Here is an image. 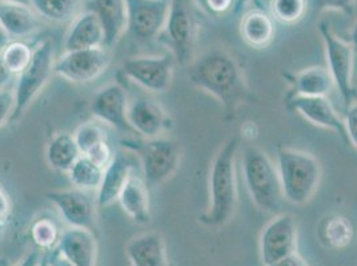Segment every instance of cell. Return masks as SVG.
<instances>
[{
    "instance_id": "6da1fadb",
    "label": "cell",
    "mask_w": 357,
    "mask_h": 266,
    "mask_svg": "<svg viewBox=\"0 0 357 266\" xmlns=\"http://www.w3.org/2000/svg\"><path fill=\"white\" fill-rule=\"evenodd\" d=\"M187 76L194 87L220 103L228 118H235L241 105L257 102L241 64L224 47H209L195 56Z\"/></svg>"
},
{
    "instance_id": "7a4b0ae2",
    "label": "cell",
    "mask_w": 357,
    "mask_h": 266,
    "mask_svg": "<svg viewBox=\"0 0 357 266\" xmlns=\"http://www.w3.org/2000/svg\"><path fill=\"white\" fill-rule=\"evenodd\" d=\"M240 150L238 136L228 137L215 153L209 166L208 207L199 221L209 229H220L232 220L238 208L236 159Z\"/></svg>"
},
{
    "instance_id": "3957f363",
    "label": "cell",
    "mask_w": 357,
    "mask_h": 266,
    "mask_svg": "<svg viewBox=\"0 0 357 266\" xmlns=\"http://www.w3.org/2000/svg\"><path fill=\"white\" fill-rule=\"evenodd\" d=\"M275 164L284 200L294 205L308 204L319 191L323 178L320 162L310 152L280 147Z\"/></svg>"
},
{
    "instance_id": "277c9868",
    "label": "cell",
    "mask_w": 357,
    "mask_h": 266,
    "mask_svg": "<svg viewBox=\"0 0 357 266\" xmlns=\"http://www.w3.org/2000/svg\"><path fill=\"white\" fill-rule=\"evenodd\" d=\"M241 173L253 204L263 212L279 214L284 196L276 164L256 146H247L241 153Z\"/></svg>"
},
{
    "instance_id": "5b68a950",
    "label": "cell",
    "mask_w": 357,
    "mask_h": 266,
    "mask_svg": "<svg viewBox=\"0 0 357 266\" xmlns=\"http://www.w3.org/2000/svg\"><path fill=\"white\" fill-rule=\"evenodd\" d=\"M121 147L137 157L149 188L163 185L178 172L183 157L181 143L167 136L152 139H127Z\"/></svg>"
},
{
    "instance_id": "8992f818",
    "label": "cell",
    "mask_w": 357,
    "mask_h": 266,
    "mask_svg": "<svg viewBox=\"0 0 357 266\" xmlns=\"http://www.w3.org/2000/svg\"><path fill=\"white\" fill-rule=\"evenodd\" d=\"M55 65V49L50 39H45L33 48V56L29 67L17 75L14 89L15 107L11 121L19 123L32 102L39 96L51 75L54 74Z\"/></svg>"
},
{
    "instance_id": "52a82bcc",
    "label": "cell",
    "mask_w": 357,
    "mask_h": 266,
    "mask_svg": "<svg viewBox=\"0 0 357 266\" xmlns=\"http://www.w3.org/2000/svg\"><path fill=\"white\" fill-rule=\"evenodd\" d=\"M160 39L178 65L187 67L195 59L196 23L188 0H171Z\"/></svg>"
},
{
    "instance_id": "ba28073f",
    "label": "cell",
    "mask_w": 357,
    "mask_h": 266,
    "mask_svg": "<svg viewBox=\"0 0 357 266\" xmlns=\"http://www.w3.org/2000/svg\"><path fill=\"white\" fill-rule=\"evenodd\" d=\"M319 33L324 43L327 70L333 79L335 87L340 92L345 108L355 102L354 88V47L342 40L329 26L328 22L319 24Z\"/></svg>"
},
{
    "instance_id": "9c48e42d",
    "label": "cell",
    "mask_w": 357,
    "mask_h": 266,
    "mask_svg": "<svg viewBox=\"0 0 357 266\" xmlns=\"http://www.w3.org/2000/svg\"><path fill=\"white\" fill-rule=\"evenodd\" d=\"M175 59L172 55L131 56L121 64V72L140 88L151 93H164L174 81Z\"/></svg>"
},
{
    "instance_id": "30bf717a",
    "label": "cell",
    "mask_w": 357,
    "mask_h": 266,
    "mask_svg": "<svg viewBox=\"0 0 357 266\" xmlns=\"http://www.w3.org/2000/svg\"><path fill=\"white\" fill-rule=\"evenodd\" d=\"M111 64V52L107 47L64 52L55 60L54 74L71 83L87 84L105 74Z\"/></svg>"
},
{
    "instance_id": "8fae6325",
    "label": "cell",
    "mask_w": 357,
    "mask_h": 266,
    "mask_svg": "<svg viewBox=\"0 0 357 266\" xmlns=\"http://www.w3.org/2000/svg\"><path fill=\"white\" fill-rule=\"evenodd\" d=\"M298 224L292 214H276L260 235V258L272 266L298 251Z\"/></svg>"
},
{
    "instance_id": "7c38bea8",
    "label": "cell",
    "mask_w": 357,
    "mask_h": 266,
    "mask_svg": "<svg viewBox=\"0 0 357 266\" xmlns=\"http://www.w3.org/2000/svg\"><path fill=\"white\" fill-rule=\"evenodd\" d=\"M92 192L77 188L58 189L47 193L48 201L58 209L61 219L68 226L84 228L93 232L96 226V197Z\"/></svg>"
},
{
    "instance_id": "4fadbf2b",
    "label": "cell",
    "mask_w": 357,
    "mask_h": 266,
    "mask_svg": "<svg viewBox=\"0 0 357 266\" xmlns=\"http://www.w3.org/2000/svg\"><path fill=\"white\" fill-rule=\"evenodd\" d=\"M128 31L139 42L159 38L163 31L171 0H127Z\"/></svg>"
},
{
    "instance_id": "5bb4252c",
    "label": "cell",
    "mask_w": 357,
    "mask_h": 266,
    "mask_svg": "<svg viewBox=\"0 0 357 266\" xmlns=\"http://www.w3.org/2000/svg\"><path fill=\"white\" fill-rule=\"evenodd\" d=\"M127 121L130 128L143 139L164 136L171 131L174 121L162 104L158 100L142 96L128 104Z\"/></svg>"
},
{
    "instance_id": "9a60e30c",
    "label": "cell",
    "mask_w": 357,
    "mask_h": 266,
    "mask_svg": "<svg viewBox=\"0 0 357 266\" xmlns=\"http://www.w3.org/2000/svg\"><path fill=\"white\" fill-rule=\"evenodd\" d=\"M127 91L119 83H109L99 89L89 105V111L95 120L120 131L128 130L127 109H128Z\"/></svg>"
},
{
    "instance_id": "2e32d148",
    "label": "cell",
    "mask_w": 357,
    "mask_h": 266,
    "mask_svg": "<svg viewBox=\"0 0 357 266\" xmlns=\"http://www.w3.org/2000/svg\"><path fill=\"white\" fill-rule=\"evenodd\" d=\"M287 108L298 114L313 125L337 133L345 143H348L344 118L337 114L328 97H305L291 96L287 97Z\"/></svg>"
},
{
    "instance_id": "e0dca14e",
    "label": "cell",
    "mask_w": 357,
    "mask_h": 266,
    "mask_svg": "<svg viewBox=\"0 0 357 266\" xmlns=\"http://www.w3.org/2000/svg\"><path fill=\"white\" fill-rule=\"evenodd\" d=\"M84 6L98 16L105 31V45L111 49L128 31L127 0H87Z\"/></svg>"
},
{
    "instance_id": "ac0fdd59",
    "label": "cell",
    "mask_w": 357,
    "mask_h": 266,
    "mask_svg": "<svg viewBox=\"0 0 357 266\" xmlns=\"http://www.w3.org/2000/svg\"><path fill=\"white\" fill-rule=\"evenodd\" d=\"M56 251L73 265L96 266V236L89 229L68 226L61 232Z\"/></svg>"
},
{
    "instance_id": "d6986e66",
    "label": "cell",
    "mask_w": 357,
    "mask_h": 266,
    "mask_svg": "<svg viewBox=\"0 0 357 266\" xmlns=\"http://www.w3.org/2000/svg\"><path fill=\"white\" fill-rule=\"evenodd\" d=\"M105 47V31L98 16L89 10H83L75 16L64 35V52Z\"/></svg>"
},
{
    "instance_id": "ffe728a7",
    "label": "cell",
    "mask_w": 357,
    "mask_h": 266,
    "mask_svg": "<svg viewBox=\"0 0 357 266\" xmlns=\"http://www.w3.org/2000/svg\"><path fill=\"white\" fill-rule=\"evenodd\" d=\"M0 27L11 40H20L40 31L42 20L32 6L0 1Z\"/></svg>"
},
{
    "instance_id": "44dd1931",
    "label": "cell",
    "mask_w": 357,
    "mask_h": 266,
    "mask_svg": "<svg viewBox=\"0 0 357 266\" xmlns=\"http://www.w3.org/2000/svg\"><path fill=\"white\" fill-rule=\"evenodd\" d=\"M131 266H169L165 241L158 232H144L132 237L126 245Z\"/></svg>"
},
{
    "instance_id": "7402d4cb",
    "label": "cell",
    "mask_w": 357,
    "mask_h": 266,
    "mask_svg": "<svg viewBox=\"0 0 357 266\" xmlns=\"http://www.w3.org/2000/svg\"><path fill=\"white\" fill-rule=\"evenodd\" d=\"M134 172V165L127 153H116L114 160L107 165L99 189L96 191L98 208H108L119 198L126 182Z\"/></svg>"
},
{
    "instance_id": "603a6c76",
    "label": "cell",
    "mask_w": 357,
    "mask_h": 266,
    "mask_svg": "<svg viewBox=\"0 0 357 266\" xmlns=\"http://www.w3.org/2000/svg\"><path fill=\"white\" fill-rule=\"evenodd\" d=\"M285 79L291 86V96L328 97L335 87L333 79L324 67H310L296 74H287Z\"/></svg>"
},
{
    "instance_id": "cb8c5ba5",
    "label": "cell",
    "mask_w": 357,
    "mask_h": 266,
    "mask_svg": "<svg viewBox=\"0 0 357 266\" xmlns=\"http://www.w3.org/2000/svg\"><path fill=\"white\" fill-rule=\"evenodd\" d=\"M121 210L139 225H147L151 222L149 185L144 178L135 175L134 172L127 180L118 198Z\"/></svg>"
},
{
    "instance_id": "d4e9b609",
    "label": "cell",
    "mask_w": 357,
    "mask_h": 266,
    "mask_svg": "<svg viewBox=\"0 0 357 266\" xmlns=\"http://www.w3.org/2000/svg\"><path fill=\"white\" fill-rule=\"evenodd\" d=\"M238 32L245 45L255 49L267 48L275 39V19L263 10H251L241 17Z\"/></svg>"
},
{
    "instance_id": "484cf974",
    "label": "cell",
    "mask_w": 357,
    "mask_h": 266,
    "mask_svg": "<svg viewBox=\"0 0 357 266\" xmlns=\"http://www.w3.org/2000/svg\"><path fill=\"white\" fill-rule=\"evenodd\" d=\"M317 238L326 248L342 251L354 242L355 226L342 214H327L317 224Z\"/></svg>"
},
{
    "instance_id": "4316f807",
    "label": "cell",
    "mask_w": 357,
    "mask_h": 266,
    "mask_svg": "<svg viewBox=\"0 0 357 266\" xmlns=\"http://www.w3.org/2000/svg\"><path fill=\"white\" fill-rule=\"evenodd\" d=\"M80 156L74 134L66 131L54 133L45 147V162L50 168L63 173H68Z\"/></svg>"
},
{
    "instance_id": "83f0119b",
    "label": "cell",
    "mask_w": 357,
    "mask_h": 266,
    "mask_svg": "<svg viewBox=\"0 0 357 266\" xmlns=\"http://www.w3.org/2000/svg\"><path fill=\"white\" fill-rule=\"evenodd\" d=\"M67 175L74 188L87 192H96L102 184L105 169L91 162L87 156L82 155Z\"/></svg>"
},
{
    "instance_id": "f1b7e54d",
    "label": "cell",
    "mask_w": 357,
    "mask_h": 266,
    "mask_svg": "<svg viewBox=\"0 0 357 266\" xmlns=\"http://www.w3.org/2000/svg\"><path fill=\"white\" fill-rule=\"evenodd\" d=\"M84 0H31L32 8L54 23L71 22L75 16L82 13Z\"/></svg>"
},
{
    "instance_id": "f546056e",
    "label": "cell",
    "mask_w": 357,
    "mask_h": 266,
    "mask_svg": "<svg viewBox=\"0 0 357 266\" xmlns=\"http://www.w3.org/2000/svg\"><path fill=\"white\" fill-rule=\"evenodd\" d=\"M61 232L59 225L50 217H39L31 222V241L39 251L56 249Z\"/></svg>"
},
{
    "instance_id": "4dcf8cb0",
    "label": "cell",
    "mask_w": 357,
    "mask_h": 266,
    "mask_svg": "<svg viewBox=\"0 0 357 266\" xmlns=\"http://www.w3.org/2000/svg\"><path fill=\"white\" fill-rule=\"evenodd\" d=\"M0 56L10 72L17 76L29 67L33 56V48L22 40H11L3 48Z\"/></svg>"
},
{
    "instance_id": "1f68e13d",
    "label": "cell",
    "mask_w": 357,
    "mask_h": 266,
    "mask_svg": "<svg viewBox=\"0 0 357 266\" xmlns=\"http://www.w3.org/2000/svg\"><path fill=\"white\" fill-rule=\"evenodd\" d=\"M307 0H271V16L283 24H296L307 13Z\"/></svg>"
},
{
    "instance_id": "d6a6232c",
    "label": "cell",
    "mask_w": 357,
    "mask_h": 266,
    "mask_svg": "<svg viewBox=\"0 0 357 266\" xmlns=\"http://www.w3.org/2000/svg\"><path fill=\"white\" fill-rule=\"evenodd\" d=\"M73 134H74L75 141L80 149L82 155H86L89 149L108 140L105 124L98 120L86 121V123L80 124Z\"/></svg>"
},
{
    "instance_id": "836d02e7",
    "label": "cell",
    "mask_w": 357,
    "mask_h": 266,
    "mask_svg": "<svg viewBox=\"0 0 357 266\" xmlns=\"http://www.w3.org/2000/svg\"><path fill=\"white\" fill-rule=\"evenodd\" d=\"M84 156H87L91 162H93L96 165H99V166L105 169L107 165L114 160L115 153H114V149L109 146V143L107 140V141H103V143L95 146L93 148L89 149Z\"/></svg>"
},
{
    "instance_id": "e575fe53",
    "label": "cell",
    "mask_w": 357,
    "mask_h": 266,
    "mask_svg": "<svg viewBox=\"0 0 357 266\" xmlns=\"http://www.w3.org/2000/svg\"><path fill=\"white\" fill-rule=\"evenodd\" d=\"M314 7L319 11H339L351 15L355 10L356 0H313Z\"/></svg>"
},
{
    "instance_id": "d590c367",
    "label": "cell",
    "mask_w": 357,
    "mask_h": 266,
    "mask_svg": "<svg viewBox=\"0 0 357 266\" xmlns=\"http://www.w3.org/2000/svg\"><path fill=\"white\" fill-rule=\"evenodd\" d=\"M344 124L348 137V144L357 149V100L347 107L344 115Z\"/></svg>"
},
{
    "instance_id": "8d00e7d4",
    "label": "cell",
    "mask_w": 357,
    "mask_h": 266,
    "mask_svg": "<svg viewBox=\"0 0 357 266\" xmlns=\"http://www.w3.org/2000/svg\"><path fill=\"white\" fill-rule=\"evenodd\" d=\"M15 107L14 91L0 89V128L11 121Z\"/></svg>"
},
{
    "instance_id": "74e56055",
    "label": "cell",
    "mask_w": 357,
    "mask_h": 266,
    "mask_svg": "<svg viewBox=\"0 0 357 266\" xmlns=\"http://www.w3.org/2000/svg\"><path fill=\"white\" fill-rule=\"evenodd\" d=\"M235 0H197L199 7H202L208 15L222 16L227 14Z\"/></svg>"
},
{
    "instance_id": "f35d334b",
    "label": "cell",
    "mask_w": 357,
    "mask_h": 266,
    "mask_svg": "<svg viewBox=\"0 0 357 266\" xmlns=\"http://www.w3.org/2000/svg\"><path fill=\"white\" fill-rule=\"evenodd\" d=\"M11 198L10 194L4 189V187L0 184V221L6 222L11 213Z\"/></svg>"
},
{
    "instance_id": "ab89813d",
    "label": "cell",
    "mask_w": 357,
    "mask_h": 266,
    "mask_svg": "<svg viewBox=\"0 0 357 266\" xmlns=\"http://www.w3.org/2000/svg\"><path fill=\"white\" fill-rule=\"evenodd\" d=\"M272 266H310L308 263L298 254V251L285 257L282 261L273 264Z\"/></svg>"
},
{
    "instance_id": "60d3db41",
    "label": "cell",
    "mask_w": 357,
    "mask_h": 266,
    "mask_svg": "<svg viewBox=\"0 0 357 266\" xmlns=\"http://www.w3.org/2000/svg\"><path fill=\"white\" fill-rule=\"evenodd\" d=\"M42 254L40 251H30L29 254H26L20 263L15 266H39L40 265V261H42Z\"/></svg>"
},
{
    "instance_id": "b9f144b4",
    "label": "cell",
    "mask_w": 357,
    "mask_h": 266,
    "mask_svg": "<svg viewBox=\"0 0 357 266\" xmlns=\"http://www.w3.org/2000/svg\"><path fill=\"white\" fill-rule=\"evenodd\" d=\"M13 77H14V75L10 72V70L6 67V64L3 63L1 56H0V89L7 88V86Z\"/></svg>"
},
{
    "instance_id": "7bdbcfd3",
    "label": "cell",
    "mask_w": 357,
    "mask_h": 266,
    "mask_svg": "<svg viewBox=\"0 0 357 266\" xmlns=\"http://www.w3.org/2000/svg\"><path fill=\"white\" fill-rule=\"evenodd\" d=\"M241 133L247 140H253L257 137V125L255 124V121H247L243 127H241Z\"/></svg>"
},
{
    "instance_id": "ee69618b",
    "label": "cell",
    "mask_w": 357,
    "mask_h": 266,
    "mask_svg": "<svg viewBox=\"0 0 357 266\" xmlns=\"http://www.w3.org/2000/svg\"><path fill=\"white\" fill-rule=\"evenodd\" d=\"M48 266H75L66 260L63 256H60L58 251H55L51 257H48Z\"/></svg>"
},
{
    "instance_id": "f6af8a7d",
    "label": "cell",
    "mask_w": 357,
    "mask_h": 266,
    "mask_svg": "<svg viewBox=\"0 0 357 266\" xmlns=\"http://www.w3.org/2000/svg\"><path fill=\"white\" fill-rule=\"evenodd\" d=\"M349 45L354 47V49L357 51V22L354 24L351 33H349Z\"/></svg>"
},
{
    "instance_id": "bcb514c9",
    "label": "cell",
    "mask_w": 357,
    "mask_h": 266,
    "mask_svg": "<svg viewBox=\"0 0 357 266\" xmlns=\"http://www.w3.org/2000/svg\"><path fill=\"white\" fill-rule=\"evenodd\" d=\"M10 42H11V39L8 38V35L0 27V52L3 51V48L8 45Z\"/></svg>"
},
{
    "instance_id": "7dc6e473",
    "label": "cell",
    "mask_w": 357,
    "mask_h": 266,
    "mask_svg": "<svg viewBox=\"0 0 357 266\" xmlns=\"http://www.w3.org/2000/svg\"><path fill=\"white\" fill-rule=\"evenodd\" d=\"M0 1H13V3H22V4L31 6V0H0Z\"/></svg>"
},
{
    "instance_id": "c3c4849f",
    "label": "cell",
    "mask_w": 357,
    "mask_h": 266,
    "mask_svg": "<svg viewBox=\"0 0 357 266\" xmlns=\"http://www.w3.org/2000/svg\"><path fill=\"white\" fill-rule=\"evenodd\" d=\"M39 266H48V257H42V261H40V265Z\"/></svg>"
},
{
    "instance_id": "681fc988",
    "label": "cell",
    "mask_w": 357,
    "mask_h": 266,
    "mask_svg": "<svg viewBox=\"0 0 357 266\" xmlns=\"http://www.w3.org/2000/svg\"><path fill=\"white\" fill-rule=\"evenodd\" d=\"M0 266H11L10 265V263L7 261V260H3V258H0Z\"/></svg>"
},
{
    "instance_id": "f907efd6",
    "label": "cell",
    "mask_w": 357,
    "mask_h": 266,
    "mask_svg": "<svg viewBox=\"0 0 357 266\" xmlns=\"http://www.w3.org/2000/svg\"><path fill=\"white\" fill-rule=\"evenodd\" d=\"M3 225H4V222L0 221V229H1V228H3Z\"/></svg>"
}]
</instances>
